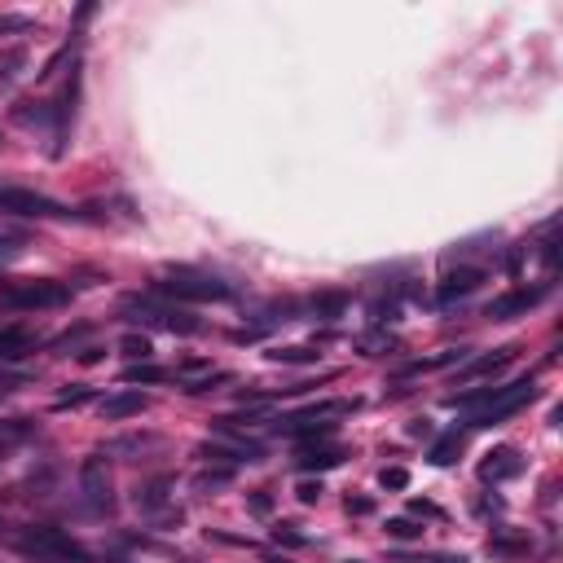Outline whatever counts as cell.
Segmentation results:
<instances>
[{"label": "cell", "mask_w": 563, "mask_h": 563, "mask_svg": "<svg viewBox=\"0 0 563 563\" xmlns=\"http://www.w3.org/2000/svg\"><path fill=\"white\" fill-rule=\"evenodd\" d=\"M124 317L159 326V330H172V335H198V322L185 313V308H172V304L154 300V295H132V300H124Z\"/></svg>", "instance_id": "277c9868"}, {"label": "cell", "mask_w": 563, "mask_h": 563, "mask_svg": "<svg viewBox=\"0 0 563 563\" xmlns=\"http://www.w3.org/2000/svg\"><path fill=\"white\" fill-rule=\"evenodd\" d=\"M159 295H172V300H185V304H225L234 300V286L198 269H168L159 282Z\"/></svg>", "instance_id": "6da1fadb"}, {"label": "cell", "mask_w": 563, "mask_h": 563, "mask_svg": "<svg viewBox=\"0 0 563 563\" xmlns=\"http://www.w3.org/2000/svg\"><path fill=\"white\" fill-rule=\"evenodd\" d=\"M396 563H462L454 555H440V559H396Z\"/></svg>", "instance_id": "f1b7e54d"}, {"label": "cell", "mask_w": 563, "mask_h": 563, "mask_svg": "<svg viewBox=\"0 0 563 563\" xmlns=\"http://www.w3.org/2000/svg\"><path fill=\"white\" fill-rule=\"evenodd\" d=\"M537 396V383L533 379H515L506 383V388H489V396L480 401V410H471V427H493L502 423V418L520 414L528 401Z\"/></svg>", "instance_id": "3957f363"}, {"label": "cell", "mask_w": 563, "mask_h": 563, "mask_svg": "<svg viewBox=\"0 0 563 563\" xmlns=\"http://www.w3.org/2000/svg\"><path fill=\"white\" fill-rule=\"evenodd\" d=\"M119 352L132 357V361H150V339L146 335H124L119 339Z\"/></svg>", "instance_id": "ffe728a7"}, {"label": "cell", "mask_w": 563, "mask_h": 563, "mask_svg": "<svg viewBox=\"0 0 563 563\" xmlns=\"http://www.w3.org/2000/svg\"><path fill=\"white\" fill-rule=\"evenodd\" d=\"M348 511H357V515H366V511H370V502H366V498H357V502H352V498H348Z\"/></svg>", "instance_id": "f546056e"}, {"label": "cell", "mask_w": 563, "mask_h": 563, "mask_svg": "<svg viewBox=\"0 0 563 563\" xmlns=\"http://www.w3.org/2000/svg\"><path fill=\"white\" fill-rule=\"evenodd\" d=\"M150 405V396L146 392H115V396H106L97 410H102V418H110V423H119V418H132V414H141Z\"/></svg>", "instance_id": "7c38bea8"}, {"label": "cell", "mask_w": 563, "mask_h": 563, "mask_svg": "<svg viewBox=\"0 0 563 563\" xmlns=\"http://www.w3.org/2000/svg\"><path fill=\"white\" fill-rule=\"evenodd\" d=\"M22 66H27V53H22V49H5V53H0V88L14 84Z\"/></svg>", "instance_id": "e0dca14e"}, {"label": "cell", "mask_w": 563, "mask_h": 563, "mask_svg": "<svg viewBox=\"0 0 563 563\" xmlns=\"http://www.w3.org/2000/svg\"><path fill=\"white\" fill-rule=\"evenodd\" d=\"M27 27H31V18H9V14L0 18V31H27Z\"/></svg>", "instance_id": "83f0119b"}, {"label": "cell", "mask_w": 563, "mask_h": 563, "mask_svg": "<svg viewBox=\"0 0 563 563\" xmlns=\"http://www.w3.org/2000/svg\"><path fill=\"white\" fill-rule=\"evenodd\" d=\"M18 251H22V234H0V264L14 260Z\"/></svg>", "instance_id": "d4e9b609"}, {"label": "cell", "mask_w": 563, "mask_h": 563, "mask_svg": "<svg viewBox=\"0 0 563 563\" xmlns=\"http://www.w3.org/2000/svg\"><path fill=\"white\" fill-rule=\"evenodd\" d=\"M27 352H36V335H31L27 326L0 330V361H18V357H27Z\"/></svg>", "instance_id": "4fadbf2b"}, {"label": "cell", "mask_w": 563, "mask_h": 563, "mask_svg": "<svg viewBox=\"0 0 563 563\" xmlns=\"http://www.w3.org/2000/svg\"><path fill=\"white\" fill-rule=\"evenodd\" d=\"M484 286V269H476V264H462V269H449L445 278H440L436 286V300L445 308H454L458 300H467V295H476Z\"/></svg>", "instance_id": "ba28073f"}, {"label": "cell", "mask_w": 563, "mask_h": 563, "mask_svg": "<svg viewBox=\"0 0 563 563\" xmlns=\"http://www.w3.org/2000/svg\"><path fill=\"white\" fill-rule=\"evenodd\" d=\"M80 493H84V511L88 515H106L110 506H115V489H110L106 458H84V467H80Z\"/></svg>", "instance_id": "8992f818"}, {"label": "cell", "mask_w": 563, "mask_h": 563, "mask_svg": "<svg viewBox=\"0 0 563 563\" xmlns=\"http://www.w3.org/2000/svg\"><path fill=\"white\" fill-rule=\"evenodd\" d=\"M515 361V348H498V352H484V357L476 361H462V370H458V379L462 383H476V379H498V374L506 370Z\"/></svg>", "instance_id": "30bf717a"}, {"label": "cell", "mask_w": 563, "mask_h": 563, "mask_svg": "<svg viewBox=\"0 0 563 563\" xmlns=\"http://www.w3.org/2000/svg\"><path fill=\"white\" fill-rule=\"evenodd\" d=\"M273 542H278V546H291V550H300V546H308V537H304L295 524H273Z\"/></svg>", "instance_id": "44dd1931"}, {"label": "cell", "mask_w": 563, "mask_h": 563, "mask_svg": "<svg viewBox=\"0 0 563 563\" xmlns=\"http://www.w3.org/2000/svg\"><path fill=\"white\" fill-rule=\"evenodd\" d=\"M462 445H467V436H462V432H445V436H440L436 445H432V454H427V458H432L436 467H449V462H458Z\"/></svg>", "instance_id": "2e32d148"}, {"label": "cell", "mask_w": 563, "mask_h": 563, "mask_svg": "<svg viewBox=\"0 0 563 563\" xmlns=\"http://www.w3.org/2000/svg\"><path fill=\"white\" fill-rule=\"evenodd\" d=\"M542 295H546V286H520V291H511V295H498L489 308H484V317H493V322H511V317H520L528 313V308H537L542 304Z\"/></svg>", "instance_id": "9c48e42d"}, {"label": "cell", "mask_w": 563, "mask_h": 563, "mask_svg": "<svg viewBox=\"0 0 563 563\" xmlns=\"http://www.w3.org/2000/svg\"><path fill=\"white\" fill-rule=\"evenodd\" d=\"M88 401V388H75V392H62L58 396V410H66V405H84Z\"/></svg>", "instance_id": "4316f807"}, {"label": "cell", "mask_w": 563, "mask_h": 563, "mask_svg": "<svg viewBox=\"0 0 563 563\" xmlns=\"http://www.w3.org/2000/svg\"><path fill=\"white\" fill-rule=\"evenodd\" d=\"M71 300V286L58 282V278H36V282H9L0 286V304L5 308H62Z\"/></svg>", "instance_id": "5b68a950"}, {"label": "cell", "mask_w": 563, "mask_h": 563, "mask_svg": "<svg viewBox=\"0 0 563 563\" xmlns=\"http://www.w3.org/2000/svg\"><path fill=\"white\" fill-rule=\"evenodd\" d=\"M388 533L401 537V542H414V537H423V528H418L414 520H388Z\"/></svg>", "instance_id": "7402d4cb"}, {"label": "cell", "mask_w": 563, "mask_h": 563, "mask_svg": "<svg viewBox=\"0 0 563 563\" xmlns=\"http://www.w3.org/2000/svg\"><path fill=\"white\" fill-rule=\"evenodd\" d=\"M18 555L36 563H88V550L62 528H27V533H18Z\"/></svg>", "instance_id": "7a4b0ae2"}, {"label": "cell", "mask_w": 563, "mask_h": 563, "mask_svg": "<svg viewBox=\"0 0 563 563\" xmlns=\"http://www.w3.org/2000/svg\"><path fill=\"white\" fill-rule=\"evenodd\" d=\"M344 462V449H304L300 458H295V467L300 471H330Z\"/></svg>", "instance_id": "9a60e30c"}, {"label": "cell", "mask_w": 563, "mask_h": 563, "mask_svg": "<svg viewBox=\"0 0 563 563\" xmlns=\"http://www.w3.org/2000/svg\"><path fill=\"white\" fill-rule=\"evenodd\" d=\"M0 212L5 216L58 220V216H66V207L53 203V198H44V194H36V190H0Z\"/></svg>", "instance_id": "52a82bcc"}, {"label": "cell", "mask_w": 563, "mask_h": 563, "mask_svg": "<svg viewBox=\"0 0 563 563\" xmlns=\"http://www.w3.org/2000/svg\"><path fill=\"white\" fill-rule=\"evenodd\" d=\"M168 493H172V480L159 476V480H150V484H141V489H137V506L146 515H159L163 506H168Z\"/></svg>", "instance_id": "5bb4252c"}, {"label": "cell", "mask_w": 563, "mask_h": 563, "mask_svg": "<svg viewBox=\"0 0 563 563\" xmlns=\"http://www.w3.org/2000/svg\"><path fill=\"white\" fill-rule=\"evenodd\" d=\"M520 471H524V458L515 454L511 445L493 449V454L480 462V480H489V484H498V480H511V476H520Z\"/></svg>", "instance_id": "8fae6325"}, {"label": "cell", "mask_w": 563, "mask_h": 563, "mask_svg": "<svg viewBox=\"0 0 563 563\" xmlns=\"http://www.w3.org/2000/svg\"><path fill=\"white\" fill-rule=\"evenodd\" d=\"M344 291H326V295H317L313 300V308H317V317H326V322H335L339 313H344Z\"/></svg>", "instance_id": "ac0fdd59"}, {"label": "cell", "mask_w": 563, "mask_h": 563, "mask_svg": "<svg viewBox=\"0 0 563 563\" xmlns=\"http://www.w3.org/2000/svg\"><path fill=\"white\" fill-rule=\"evenodd\" d=\"M295 498H300L304 506H317L322 502V480H304L300 489H295Z\"/></svg>", "instance_id": "cb8c5ba5"}, {"label": "cell", "mask_w": 563, "mask_h": 563, "mask_svg": "<svg viewBox=\"0 0 563 563\" xmlns=\"http://www.w3.org/2000/svg\"><path fill=\"white\" fill-rule=\"evenodd\" d=\"M273 361H286V366H304V361H317L322 352L317 348H304V344H295V348H278V352H269Z\"/></svg>", "instance_id": "d6986e66"}, {"label": "cell", "mask_w": 563, "mask_h": 563, "mask_svg": "<svg viewBox=\"0 0 563 563\" xmlns=\"http://www.w3.org/2000/svg\"><path fill=\"white\" fill-rule=\"evenodd\" d=\"M124 379H128V383H159L163 370H154V366H128Z\"/></svg>", "instance_id": "603a6c76"}, {"label": "cell", "mask_w": 563, "mask_h": 563, "mask_svg": "<svg viewBox=\"0 0 563 563\" xmlns=\"http://www.w3.org/2000/svg\"><path fill=\"white\" fill-rule=\"evenodd\" d=\"M383 489H405V484H410V476H405V471L401 467H392V471H383Z\"/></svg>", "instance_id": "484cf974"}]
</instances>
